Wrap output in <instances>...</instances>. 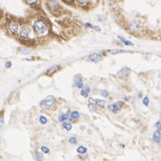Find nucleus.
Instances as JSON below:
<instances>
[{"instance_id": "nucleus-30", "label": "nucleus", "mask_w": 161, "mask_h": 161, "mask_svg": "<svg viewBox=\"0 0 161 161\" xmlns=\"http://www.w3.org/2000/svg\"><path fill=\"white\" fill-rule=\"evenodd\" d=\"M12 66V62H6L5 63V67H6V68H10V67Z\"/></svg>"}, {"instance_id": "nucleus-6", "label": "nucleus", "mask_w": 161, "mask_h": 161, "mask_svg": "<svg viewBox=\"0 0 161 161\" xmlns=\"http://www.w3.org/2000/svg\"><path fill=\"white\" fill-rule=\"evenodd\" d=\"M18 28H19V26H18V23H16V22L13 21V22H11V23H9V26H8L9 31L11 33H13V34H15V33L17 32Z\"/></svg>"}, {"instance_id": "nucleus-11", "label": "nucleus", "mask_w": 161, "mask_h": 161, "mask_svg": "<svg viewBox=\"0 0 161 161\" xmlns=\"http://www.w3.org/2000/svg\"><path fill=\"white\" fill-rule=\"evenodd\" d=\"M59 69V65H54V66H52L51 68H49L48 70H47V75H52L54 74V73H55V72H57Z\"/></svg>"}, {"instance_id": "nucleus-1", "label": "nucleus", "mask_w": 161, "mask_h": 161, "mask_svg": "<svg viewBox=\"0 0 161 161\" xmlns=\"http://www.w3.org/2000/svg\"><path fill=\"white\" fill-rule=\"evenodd\" d=\"M33 28H34L35 31L39 35H45L47 32V31H48L47 25L41 20L36 21L34 23V25H33Z\"/></svg>"}, {"instance_id": "nucleus-17", "label": "nucleus", "mask_w": 161, "mask_h": 161, "mask_svg": "<svg viewBox=\"0 0 161 161\" xmlns=\"http://www.w3.org/2000/svg\"><path fill=\"white\" fill-rule=\"evenodd\" d=\"M71 117L73 119H78L79 117H80V114H79V112H77V111H73L71 114Z\"/></svg>"}, {"instance_id": "nucleus-15", "label": "nucleus", "mask_w": 161, "mask_h": 161, "mask_svg": "<svg viewBox=\"0 0 161 161\" xmlns=\"http://www.w3.org/2000/svg\"><path fill=\"white\" fill-rule=\"evenodd\" d=\"M118 38H119V39H121V40H122L123 42L124 43V45H126V46H132V45H134L132 42H131V41L126 40V39H125L124 37H122V36H118Z\"/></svg>"}, {"instance_id": "nucleus-7", "label": "nucleus", "mask_w": 161, "mask_h": 161, "mask_svg": "<svg viewBox=\"0 0 161 161\" xmlns=\"http://www.w3.org/2000/svg\"><path fill=\"white\" fill-rule=\"evenodd\" d=\"M74 84L75 86L77 87V88H82L83 87V81H82V78H81V75H77V76H75L74 78Z\"/></svg>"}, {"instance_id": "nucleus-25", "label": "nucleus", "mask_w": 161, "mask_h": 161, "mask_svg": "<svg viewBox=\"0 0 161 161\" xmlns=\"http://www.w3.org/2000/svg\"><path fill=\"white\" fill-rule=\"evenodd\" d=\"M143 105H144V106H148L149 105V98L148 97H145V98L143 99Z\"/></svg>"}, {"instance_id": "nucleus-10", "label": "nucleus", "mask_w": 161, "mask_h": 161, "mask_svg": "<svg viewBox=\"0 0 161 161\" xmlns=\"http://www.w3.org/2000/svg\"><path fill=\"white\" fill-rule=\"evenodd\" d=\"M89 92H90V88H89V86H84L82 88V89L81 90V95L83 98H87Z\"/></svg>"}, {"instance_id": "nucleus-26", "label": "nucleus", "mask_w": 161, "mask_h": 161, "mask_svg": "<svg viewBox=\"0 0 161 161\" xmlns=\"http://www.w3.org/2000/svg\"><path fill=\"white\" fill-rule=\"evenodd\" d=\"M156 127L158 129V131H161V122H157L156 123Z\"/></svg>"}, {"instance_id": "nucleus-34", "label": "nucleus", "mask_w": 161, "mask_h": 161, "mask_svg": "<svg viewBox=\"0 0 161 161\" xmlns=\"http://www.w3.org/2000/svg\"><path fill=\"white\" fill-rule=\"evenodd\" d=\"M160 107H161V104H160Z\"/></svg>"}, {"instance_id": "nucleus-13", "label": "nucleus", "mask_w": 161, "mask_h": 161, "mask_svg": "<svg viewBox=\"0 0 161 161\" xmlns=\"http://www.w3.org/2000/svg\"><path fill=\"white\" fill-rule=\"evenodd\" d=\"M63 127L66 131H70L72 129V127H73V125H72V124L70 122H64L63 123Z\"/></svg>"}, {"instance_id": "nucleus-3", "label": "nucleus", "mask_w": 161, "mask_h": 161, "mask_svg": "<svg viewBox=\"0 0 161 161\" xmlns=\"http://www.w3.org/2000/svg\"><path fill=\"white\" fill-rule=\"evenodd\" d=\"M19 32H20V35H21V37L27 39V38L29 37V35L31 34V27H30L29 25L24 24V25H23V26L21 27Z\"/></svg>"}, {"instance_id": "nucleus-18", "label": "nucleus", "mask_w": 161, "mask_h": 161, "mask_svg": "<svg viewBox=\"0 0 161 161\" xmlns=\"http://www.w3.org/2000/svg\"><path fill=\"white\" fill-rule=\"evenodd\" d=\"M36 159L37 161H42L43 160V154L41 152L36 153Z\"/></svg>"}, {"instance_id": "nucleus-12", "label": "nucleus", "mask_w": 161, "mask_h": 161, "mask_svg": "<svg viewBox=\"0 0 161 161\" xmlns=\"http://www.w3.org/2000/svg\"><path fill=\"white\" fill-rule=\"evenodd\" d=\"M21 53L23 54V55H31V50L30 48H28V47H23L21 48Z\"/></svg>"}, {"instance_id": "nucleus-21", "label": "nucleus", "mask_w": 161, "mask_h": 161, "mask_svg": "<svg viewBox=\"0 0 161 161\" xmlns=\"http://www.w3.org/2000/svg\"><path fill=\"white\" fill-rule=\"evenodd\" d=\"M96 104L100 107L105 106V100H101V99H96Z\"/></svg>"}, {"instance_id": "nucleus-5", "label": "nucleus", "mask_w": 161, "mask_h": 161, "mask_svg": "<svg viewBox=\"0 0 161 161\" xmlns=\"http://www.w3.org/2000/svg\"><path fill=\"white\" fill-rule=\"evenodd\" d=\"M101 59H102V57L98 53L91 54V55H89L86 57V60L89 61V62H91V63H98L101 60Z\"/></svg>"}, {"instance_id": "nucleus-24", "label": "nucleus", "mask_w": 161, "mask_h": 161, "mask_svg": "<svg viewBox=\"0 0 161 161\" xmlns=\"http://www.w3.org/2000/svg\"><path fill=\"white\" fill-rule=\"evenodd\" d=\"M41 151L42 152H44V153H49V149L48 148H47V147H41Z\"/></svg>"}, {"instance_id": "nucleus-33", "label": "nucleus", "mask_w": 161, "mask_h": 161, "mask_svg": "<svg viewBox=\"0 0 161 161\" xmlns=\"http://www.w3.org/2000/svg\"><path fill=\"white\" fill-rule=\"evenodd\" d=\"M129 99H129V97H125V98H124V100L125 101H128Z\"/></svg>"}, {"instance_id": "nucleus-19", "label": "nucleus", "mask_w": 161, "mask_h": 161, "mask_svg": "<svg viewBox=\"0 0 161 161\" xmlns=\"http://www.w3.org/2000/svg\"><path fill=\"white\" fill-rule=\"evenodd\" d=\"M39 122H40V124H47V117L44 116H39Z\"/></svg>"}, {"instance_id": "nucleus-4", "label": "nucleus", "mask_w": 161, "mask_h": 161, "mask_svg": "<svg viewBox=\"0 0 161 161\" xmlns=\"http://www.w3.org/2000/svg\"><path fill=\"white\" fill-rule=\"evenodd\" d=\"M123 104H124V102H123V101H116V103H113V104H110V105H109V106H108L109 111H111V112H113V113L117 112V111L120 110V109L122 108Z\"/></svg>"}, {"instance_id": "nucleus-8", "label": "nucleus", "mask_w": 161, "mask_h": 161, "mask_svg": "<svg viewBox=\"0 0 161 161\" xmlns=\"http://www.w3.org/2000/svg\"><path fill=\"white\" fill-rule=\"evenodd\" d=\"M152 140L154 142L156 143H158L161 141V132L159 131H155L154 132H153V135H152Z\"/></svg>"}, {"instance_id": "nucleus-23", "label": "nucleus", "mask_w": 161, "mask_h": 161, "mask_svg": "<svg viewBox=\"0 0 161 161\" xmlns=\"http://www.w3.org/2000/svg\"><path fill=\"white\" fill-rule=\"evenodd\" d=\"M38 0H25V2L28 4V5H35L36 3H37Z\"/></svg>"}, {"instance_id": "nucleus-2", "label": "nucleus", "mask_w": 161, "mask_h": 161, "mask_svg": "<svg viewBox=\"0 0 161 161\" xmlns=\"http://www.w3.org/2000/svg\"><path fill=\"white\" fill-rule=\"evenodd\" d=\"M55 101V97L49 95V96L46 97L44 99H42V100L40 101V103H39V106H40L41 108L46 109V110H48V109H50L51 107H53Z\"/></svg>"}, {"instance_id": "nucleus-20", "label": "nucleus", "mask_w": 161, "mask_h": 161, "mask_svg": "<svg viewBox=\"0 0 161 161\" xmlns=\"http://www.w3.org/2000/svg\"><path fill=\"white\" fill-rule=\"evenodd\" d=\"M100 94L102 95L103 97H108L109 96V93H108V91L107 90V89H101L100 90Z\"/></svg>"}, {"instance_id": "nucleus-31", "label": "nucleus", "mask_w": 161, "mask_h": 161, "mask_svg": "<svg viewBox=\"0 0 161 161\" xmlns=\"http://www.w3.org/2000/svg\"><path fill=\"white\" fill-rule=\"evenodd\" d=\"M65 2H66V3H72V2H73V0H64Z\"/></svg>"}, {"instance_id": "nucleus-32", "label": "nucleus", "mask_w": 161, "mask_h": 161, "mask_svg": "<svg viewBox=\"0 0 161 161\" xmlns=\"http://www.w3.org/2000/svg\"><path fill=\"white\" fill-rule=\"evenodd\" d=\"M1 125H2V126L4 125V118H3V117L1 118Z\"/></svg>"}, {"instance_id": "nucleus-22", "label": "nucleus", "mask_w": 161, "mask_h": 161, "mask_svg": "<svg viewBox=\"0 0 161 161\" xmlns=\"http://www.w3.org/2000/svg\"><path fill=\"white\" fill-rule=\"evenodd\" d=\"M69 142L73 143V144H76L77 143L76 138H75V137H70V138H69Z\"/></svg>"}, {"instance_id": "nucleus-9", "label": "nucleus", "mask_w": 161, "mask_h": 161, "mask_svg": "<svg viewBox=\"0 0 161 161\" xmlns=\"http://www.w3.org/2000/svg\"><path fill=\"white\" fill-rule=\"evenodd\" d=\"M128 73H129V70H128V68H126V67H124V68H123L121 71L118 72V75L121 79H124L125 77L128 75Z\"/></svg>"}, {"instance_id": "nucleus-29", "label": "nucleus", "mask_w": 161, "mask_h": 161, "mask_svg": "<svg viewBox=\"0 0 161 161\" xmlns=\"http://www.w3.org/2000/svg\"><path fill=\"white\" fill-rule=\"evenodd\" d=\"M77 1H78L79 4H81V5H85L88 0H77Z\"/></svg>"}, {"instance_id": "nucleus-28", "label": "nucleus", "mask_w": 161, "mask_h": 161, "mask_svg": "<svg viewBox=\"0 0 161 161\" xmlns=\"http://www.w3.org/2000/svg\"><path fill=\"white\" fill-rule=\"evenodd\" d=\"M124 52V50H121V49H116V50H113L112 54H118V53H122Z\"/></svg>"}, {"instance_id": "nucleus-27", "label": "nucleus", "mask_w": 161, "mask_h": 161, "mask_svg": "<svg viewBox=\"0 0 161 161\" xmlns=\"http://www.w3.org/2000/svg\"><path fill=\"white\" fill-rule=\"evenodd\" d=\"M89 104H95V103H96V99H94L93 98H89Z\"/></svg>"}, {"instance_id": "nucleus-14", "label": "nucleus", "mask_w": 161, "mask_h": 161, "mask_svg": "<svg viewBox=\"0 0 161 161\" xmlns=\"http://www.w3.org/2000/svg\"><path fill=\"white\" fill-rule=\"evenodd\" d=\"M69 119V116H68V115L67 114H65V115H61V116H59L58 117V120L59 121H61V122H66L67 120Z\"/></svg>"}, {"instance_id": "nucleus-16", "label": "nucleus", "mask_w": 161, "mask_h": 161, "mask_svg": "<svg viewBox=\"0 0 161 161\" xmlns=\"http://www.w3.org/2000/svg\"><path fill=\"white\" fill-rule=\"evenodd\" d=\"M77 152L80 153V154H84V153L87 152V149L83 146H80L77 148Z\"/></svg>"}]
</instances>
